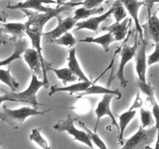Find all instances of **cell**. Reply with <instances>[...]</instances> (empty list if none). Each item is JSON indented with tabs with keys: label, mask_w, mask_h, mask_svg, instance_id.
<instances>
[{
	"label": "cell",
	"mask_w": 159,
	"mask_h": 149,
	"mask_svg": "<svg viewBox=\"0 0 159 149\" xmlns=\"http://www.w3.org/2000/svg\"><path fill=\"white\" fill-rule=\"evenodd\" d=\"M140 115H141V126L144 128L153 127V124H155V120H154L153 117H152V115L153 114H152V112L145 110L144 108H141Z\"/></svg>",
	"instance_id": "obj_29"
},
{
	"label": "cell",
	"mask_w": 159,
	"mask_h": 149,
	"mask_svg": "<svg viewBox=\"0 0 159 149\" xmlns=\"http://www.w3.org/2000/svg\"><path fill=\"white\" fill-rule=\"evenodd\" d=\"M144 3H145V6L147 7L148 9V17L152 16V10L153 8L154 4L157 2H159V0H144Z\"/></svg>",
	"instance_id": "obj_36"
},
{
	"label": "cell",
	"mask_w": 159,
	"mask_h": 149,
	"mask_svg": "<svg viewBox=\"0 0 159 149\" xmlns=\"http://www.w3.org/2000/svg\"><path fill=\"white\" fill-rule=\"evenodd\" d=\"M93 84H92L91 82H81L70 85H65L64 87L53 85V86L51 87L49 96H52L55 93H61V92H68V93H83L85 90L88 89Z\"/></svg>",
	"instance_id": "obj_17"
},
{
	"label": "cell",
	"mask_w": 159,
	"mask_h": 149,
	"mask_svg": "<svg viewBox=\"0 0 159 149\" xmlns=\"http://www.w3.org/2000/svg\"><path fill=\"white\" fill-rule=\"evenodd\" d=\"M143 106V99H141V96H140V93H138L136 96V99H135L134 102L132 104V106H130V108L129 109V110H134L137 109H141L142 108Z\"/></svg>",
	"instance_id": "obj_35"
},
{
	"label": "cell",
	"mask_w": 159,
	"mask_h": 149,
	"mask_svg": "<svg viewBox=\"0 0 159 149\" xmlns=\"http://www.w3.org/2000/svg\"><path fill=\"white\" fill-rule=\"evenodd\" d=\"M103 12L104 7H102V6L98 8H94V9H87V8L82 6V7L79 8V9L75 10L73 18L79 22V20L91 18L93 16L102 13Z\"/></svg>",
	"instance_id": "obj_23"
},
{
	"label": "cell",
	"mask_w": 159,
	"mask_h": 149,
	"mask_svg": "<svg viewBox=\"0 0 159 149\" xmlns=\"http://www.w3.org/2000/svg\"><path fill=\"white\" fill-rule=\"evenodd\" d=\"M51 109L44 110V111H38L36 108H31L30 106H23L20 109H9L3 106V112L1 113V119L2 120L6 121L9 123L11 125L23 124L26 118L29 116H38V115H43L46 112L50 111Z\"/></svg>",
	"instance_id": "obj_4"
},
{
	"label": "cell",
	"mask_w": 159,
	"mask_h": 149,
	"mask_svg": "<svg viewBox=\"0 0 159 149\" xmlns=\"http://www.w3.org/2000/svg\"><path fill=\"white\" fill-rule=\"evenodd\" d=\"M0 80L2 82L8 85L12 92L16 91L20 86V83L11 75L10 68H8L7 70H4L1 68V69H0Z\"/></svg>",
	"instance_id": "obj_25"
},
{
	"label": "cell",
	"mask_w": 159,
	"mask_h": 149,
	"mask_svg": "<svg viewBox=\"0 0 159 149\" xmlns=\"http://www.w3.org/2000/svg\"><path fill=\"white\" fill-rule=\"evenodd\" d=\"M142 28L144 34L148 36V38L152 39L155 43H159V19L155 12L148 17V22Z\"/></svg>",
	"instance_id": "obj_15"
},
{
	"label": "cell",
	"mask_w": 159,
	"mask_h": 149,
	"mask_svg": "<svg viewBox=\"0 0 159 149\" xmlns=\"http://www.w3.org/2000/svg\"><path fill=\"white\" fill-rule=\"evenodd\" d=\"M93 94H110L113 95V96H116L118 99L121 97V93L120 92L118 89L112 90L108 88H105V87L100 86V85H92L88 89L85 90L83 93H81L78 98L83 97V96H87V95H93Z\"/></svg>",
	"instance_id": "obj_22"
},
{
	"label": "cell",
	"mask_w": 159,
	"mask_h": 149,
	"mask_svg": "<svg viewBox=\"0 0 159 149\" xmlns=\"http://www.w3.org/2000/svg\"><path fill=\"white\" fill-rule=\"evenodd\" d=\"M48 88L46 83L43 81H40L37 78V75L33 73L31 82L28 88L26 90L20 93L15 92H6L0 97L1 105L4 102H26L34 106L39 105V102L37 99V93L41 87Z\"/></svg>",
	"instance_id": "obj_2"
},
{
	"label": "cell",
	"mask_w": 159,
	"mask_h": 149,
	"mask_svg": "<svg viewBox=\"0 0 159 149\" xmlns=\"http://www.w3.org/2000/svg\"><path fill=\"white\" fill-rule=\"evenodd\" d=\"M2 27L7 34L12 35L14 39H20L25 37V23H2Z\"/></svg>",
	"instance_id": "obj_21"
},
{
	"label": "cell",
	"mask_w": 159,
	"mask_h": 149,
	"mask_svg": "<svg viewBox=\"0 0 159 149\" xmlns=\"http://www.w3.org/2000/svg\"><path fill=\"white\" fill-rule=\"evenodd\" d=\"M138 40H137V37L135 38L134 43L133 46H128L127 44H125L123 47L122 50L120 52V62L119 68L116 72V76H117L118 79L120 80L121 86L125 88L127 85V81L126 80L125 77H124V68L127 64L135 57L137 52H138Z\"/></svg>",
	"instance_id": "obj_8"
},
{
	"label": "cell",
	"mask_w": 159,
	"mask_h": 149,
	"mask_svg": "<svg viewBox=\"0 0 159 149\" xmlns=\"http://www.w3.org/2000/svg\"><path fill=\"white\" fill-rule=\"evenodd\" d=\"M75 53V48L72 47L70 49L69 55H68V59H67L68 60V68L71 69L73 74H75L79 78V80L82 81V82H90L88 78H87V76L85 74V73L83 72L82 68H81L80 65H79V61H78L77 57H76Z\"/></svg>",
	"instance_id": "obj_18"
},
{
	"label": "cell",
	"mask_w": 159,
	"mask_h": 149,
	"mask_svg": "<svg viewBox=\"0 0 159 149\" xmlns=\"http://www.w3.org/2000/svg\"><path fill=\"white\" fill-rule=\"evenodd\" d=\"M56 18L57 19V26L49 32L43 33V40L44 43H51V41L59 38L65 33L72 29L78 23L77 20H75L73 16H68L65 19H62L58 15Z\"/></svg>",
	"instance_id": "obj_6"
},
{
	"label": "cell",
	"mask_w": 159,
	"mask_h": 149,
	"mask_svg": "<svg viewBox=\"0 0 159 149\" xmlns=\"http://www.w3.org/2000/svg\"><path fill=\"white\" fill-rule=\"evenodd\" d=\"M76 43H77V40L70 32L65 33L61 37L51 42V43H54V44L60 45V46H65L69 48H72L76 44Z\"/></svg>",
	"instance_id": "obj_26"
},
{
	"label": "cell",
	"mask_w": 159,
	"mask_h": 149,
	"mask_svg": "<svg viewBox=\"0 0 159 149\" xmlns=\"http://www.w3.org/2000/svg\"><path fill=\"white\" fill-rule=\"evenodd\" d=\"M158 12H159V6H158Z\"/></svg>",
	"instance_id": "obj_39"
},
{
	"label": "cell",
	"mask_w": 159,
	"mask_h": 149,
	"mask_svg": "<svg viewBox=\"0 0 159 149\" xmlns=\"http://www.w3.org/2000/svg\"><path fill=\"white\" fill-rule=\"evenodd\" d=\"M129 23H130V19L126 18L122 22H120V23L116 22L110 26H104L102 28V30L111 33L114 36L116 41H121L127 36L128 27L130 26Z\"/></svg>",
	"instance_id": "obj_14"
},
{
	"label": "cell",
	"mask_w": 159,
	"mask_h": 149,
	"mask_svg": "<svg viewBox=\"0 0 159 149\" xmlns=\"http://www.w3.org/2000/svg\"><path fill=\"white\" fill-rule=\"evenodd\" d=\"M105 0H84L83 2H67L66 5H68L70 6H81L82 5L84 7L87 9H94V8L100 7L102 4Z\"/></svg>",
	"instance_id": "obj_31"
},
{
	"label": "cell",
	"mask_w": 159,
	"mask_h": 149,
	"mask_svg": "<svg viewBox=\"0 0 159 149\" xmlns=\"http://www.w3.org/2000/svg\"><path fill=\"white\" fill-rule=\"evenodd\" d=\"M72 6L68 5L58 6V7L54 8V9L48 12H40L37 11L31 10V9H21L28 17L27 21L25 23V32L26 34L30 37L32 43V47L35 48L38 51L41 59L42 65H43V81L46 83L47 86H50V84L47 79L46 69H45V61L42 55L41 40L43 37V29L46 23L54 17H57L60 15L61 12H63L66 10H69Z\"/></svg>",
	"instance_id": "obj_1"
},
{
	"label": "cell",
	"mask_w": 159,
	"mask_h": 149,
	"mask_svg": "<svg viewBox=\"0 0 159 149\" xmlns=\"http://www.w3.org/2000/svg\"><path fill=\"white\" fill-rule=\"evenodd\" d=\"M137 113V110H128L127 112H124L119 116V135H118V141L120 144H124V130L127 128L128 124L130 121L134 118L135 115Z\"/></svg>",
	"instance_id": "obj_20"
},
{
	"label": "cell",
	"mask_w": 159,
	"mask_h": 149,
	"mask_svg": "<svg viewBox=\"0 0 159 149\" xmlns=\"http://www.w3.org/2000/svg\"><path fill=\"white\" fill-rule=\"evenodd\" d=\"M146 47H147V43L142 40L141 47L135 55V62H136L135 68H136L138 79L142 82H147L146 71H147L148 67V57L146 56Z\"/></svg>",
	"instance_id": "obj_12"
},
{
	"label": "cell",
	"mask_w": 159,
	"mask_h": 149,
	"mask_svg": "<svg viewBox=\"0 0 159 149\" xmlns=\"http://www.w3.org/2000/svg\"><path fill=\"white\" fill-rule=\"evenodd\" d=\"M138 85L140 91L147 96L148 99V100L150 102L155 99V90H154V88L152 86V85L150 83H147V82H142V81L138 79Z\"/></svg>",
	"instance_id": "obj_30"
},
{
	"label": "cell",
	"mask_w": 159,
	"mask_h": 149,
	"mask_svg": "<svg viewBox=\"0 0 159 149\" xmlns=\"http://www.w3.org/2000/svg\"><path fill=\"white\" fill-rule=\"evenodd\" d=\"M159 63V43H155V51L148 57V66Z\"/></svg>",
	"instance_id": "obj_33"
},
{
	"label": "cell",
	"mask_w": 159,
	"mask_h": 149,
	"mask_svg": "<svg viewBox=\"0 0 159 149\" xmlns=\"http://www.w3.org/2000/svg\"><path fill=\"white\" fill-rule=\"evenodd\" d=\"M123 6L126 9V10L129 12L132 20L134 21L135 26L138 33L139 34L141 40H143V34H144V29L142 26L140 24L139 18H138V11L141 6H145L144 1L141 0H120Z\"/></svg>",
	"instance_id": "obj_11"
},
{
	"label": "cell",
	"mask_w": 159,
	"mask_h": 149,
	"mask_svg": "<svg viewBox=\"0 0 159 149\" xmlns=\"http://www.w3.org/2000/svg\"><path fill=\"white\" fill-rule=\"evenodd\" d=\"M121 3L122 2H120V0H116V1L113 3V6L109 9V10H107L106 12H103V13L98 16H93L91 17V18L83 20V21L78 22L75 25L76 28L75 29V31H79L83 29H89V30L92 31H97L98 29H99L100 23H102V22L107 20L110 16L113 15L115 9H116Z\"/></svg>",
	"instance_id": "obj_7"
},
{
	"label": "cell",
	"mask_w": 159,
	"mask_h": 149,
	"mask_svg": "<svg viewBox=\"0 0 159 149\" xmlns=\"http://www.w3.org/2000/svg\"><path fill=\"white\" fill-rule=\"evenodd\" d=\"M113 98V95H103L102 100L98 103L97 107H96V109L95 110V113H96V124L94 129V132H96V133L98 128V125H99V120L104 116H110L112 120V124L114 125L117 129H119V124L116 122V118H115L113 113H112L111 108H110V102H111Z\"/></svg>",
	"instance_id": "obj_9"
},
{
	"label": "cell",
	"mask_w": 159,
	"mask_h": 149,
	"mask_svg": "<svg viewBox=\"0 0 159 149\" xmlns=\"http://www.w3.org/2000/svg\"><path fill=\"white\" fill-rule=\"evenodd\" d=\"M57 2V6H63V5H65L67 3V1L68 0H54Z\"/></svg>",
	"instance_id": "obj_37"
},
{
	"label": "cell",
	"mask_w": 159,
	"mask_h": 149,
	"mask_svg": "<svg viewBox=\"0 0 159 149\" xmlns=\"http://www.w3.org/2000/svg\"><path fill=\"white\" fill-rule=\"evenodd\" d=\"M51 71L54 72L57 79L62 81L63 84L66 85L68 82H72L77 80L79 78L73 74L72 71H71L69 68H51Z\"/></svg>",
	"instance_id": "obj_24"
},
{
	"label": "cell",
	"mask_w": 159,
	"mask_h": 149,
	"mask_svg": "<svg viewBox=\"0 0 159 149\" xmlns=\"http://www.w3.org/2000/svg\"><path fill=\"white\" fill-rule=\"evenodd\" d=\"M75 119L71 115H68L65 120H61L57 124L54 125V129L58 131H66L74 138V141H79L83 143L91 149H94L93 143L89 137V134L85 131L79 130L75 127L74 122Z\"/></svg>",
	"instance_id": "obj_5"
},
{
	"label": "cell",
	"mask_w": 159,
	"mask_h": 149,
	"mask_svg": "<svg viewBox=\"0 0 159 149\" xmlns=\"http://www.w3.org/2000/svg\"><path fill=\"white\" fill-rule=\"evenodd\" d=\"M29 139L38 144L43 149H51V147L48 144V141L41 135L40 129H33L32 132L29 136Z\"/></svg>",
	"instance_id": "obj_28"
},
{
	"label": "cell",
	"mask_w": 159,
	"mask_h": 149,
	"mask_svg": "<svg viewBox=\"0 0 159 149\" xmlns=\"http://www.w3.org/2000/svg\"><path fill=\"white\" fill-rule=\"evenodd\" d=\"M155 149H159V130H158V133H157V141Z\"/></svg>",
	"instance_id": "obj_38"
},
{
	"label": "cell",
	"mask_w": 159,
	"mask_h": 149,
	"mask_svg": "<svg viewBox=\"0 0 159 149\" xmlns=\"http://www.w3.org/2000/svg\"><path fill=\"white\" fill-rule=\"evenodd\" d=\"M79 127H82V128L83 129V130H85L87 133H88L89 137V138L91 139L92 142H93V144H96V145L97 146L99 149H109L108 147H107V146L106 145L105 143H104V141H102L100 138H99V135L96 134V132H94V131L93 132L91 130H89V129L88 127L85 125V124H84V123L79 121Z\"/></svg>",
	"instance_id": "obj_27"
},
{
	"label": "cell",
	"mask_w": 159,
	"mask_h": 149,
	"mask_svg": "<svg viewBox=\"0 0 159 149\" xmlns=\"http://www.w3.org/2000/svg\"><path fill=\"white\" fill-rule=\"evenodd\" d=\"M23 57L32 72L36 75H41L43 73V65L38 51L35 48H28L23 54Z\"/></svg>",
	"instance_id": "obj_13"
},
{
	"label": "cell",
	"mask_w": 159,
	"mask_h": 149,
	"mask_svg": "<svg viewBox=\"0 0 159 149\" xmlns=\"http://www.w3.org/2000/svg\"><path fill=\"white\" fill-rule=\"evenodd\" d=\"M79 41L82 42V43H95L100 44L102 47V48H103L104 52L107 53L109 52L110 44L114 41H116V40L115 39L114 36L111 33L108 32L107 34L100 36V37H85V39H80Z\"/></svg>",
	"instance_id": "obj_19"
},
{
	"label": "cell",
	"mask_w": 159,
	"mask_h": 149,
	"mask_svg": "<svg viewBox=\"0 0 159 149\" xmlns=\"http://www.w3.org/2000/svg\"><path fill=\"white\" fill-rule=\"evenodd\" d=\"M43 4L57 5V2L54 0H26L13 6H9L8 8L11 9H31L40 12H48L54 9V8L43 6Z\"/></svg>",
	"instance_id": "obj_10"
},
{
	"label": "cell",
	"mask_w": 159,
	"mask_h": 149,
	"mask_svg": "<svg viewBox=\"0 0 159 149\" xmlns=\"http://www.w3.org/2000/svg\"><path fill=\"white\" fill-rule=\"evenodd\" d=\"M157 133L158 129L155 125L149 129L144 128L141 125L138 132L127 140L120 149H144L153 142Z\"/></svg>",
	"instance_id": "obj_3"
},
{
	"label": "cell",
	"mask_w": 159,
	"mask_h": 149,
	"mask_svg": "<svg viewBox=\"0 0 159 149\" xmlns=\"http://www.w3.org/2000/svg\"><path fill=\"white\" fill-rule=\"evenodd\" d=\"M151 103L152 105V114L155 117V127L158 130H159V105L156 102L155 99L151 101Z\"/></svg>",
	"instance_id": "obj_34"
},
{
	"label": "cell",
	"mask_w": 159,
	"mask_h": 149,
	"mask_svg": "<svg viewBox=\"0 0 159 149\" xmlns=\"http://www.w3.org/2000/svg\"><path fill=\"white\" fill-rule=\"evenodd\" d=\"M113 16L115 20H116V22H118V23L122 22L124 19L127 18V12H126L125 9H124V6H123L122 3L115 9Z\"/></svg>",
	"instance_id": "obj_32"
},
{
	"label": "cell",
	"mask_w": 159,
	"mask_h": 149,
	"mask_svg": "<svg viewBox=\"0 0 159 149\" xmlns=\"http://www.w3.org/2000/svg\"><path fill=\"white\" fill-rule=\"evenodd\" d=\"M27 49L28 41L26 37H22V38L17 39V41L15 43L14 52L9 57L6 58L5 60L1 61V62H0V66H1V68H2L5 65H9L13 61L21 58V55L24 54Z\"/></svg>",
	"instance_id": "obj_16"
}]
</instances>
